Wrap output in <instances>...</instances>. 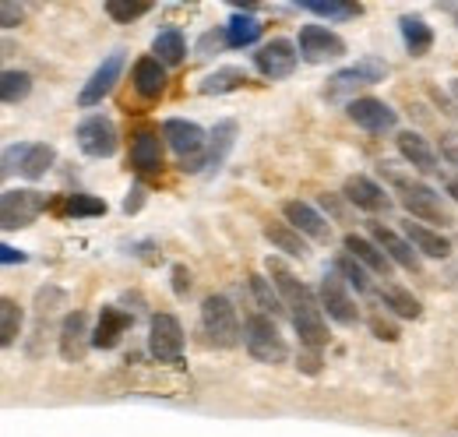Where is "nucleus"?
I'll return each mask as SVG.
<instances>
[{
  "label": "nucleus",
  "mask_w": 458,
  "mask_h": 437,
  "mask_svg": "<svg viewBox=\"0 0 458 437\" xmlns=\"http://www.w3.org/2000/svg\"><path fill=\"white\" fill-rule=\"evenodd\" d=\"M345 109H349V120H352L356 127L370 131V134H385V131H395V127H399V113L388 107V103L374 99V96L349 99Z\"/></svg>",
  "instance_id": "obj_11"
},
{
  "label": "nucleus",
  "mask_w": 458,
  "mask_h": 437,
  "mask_svg": "<svg viewBox=\"0 0 458 437\" xmlns=\"http://www.w3.org/2000/svg\"><path fill=\"white\" fill-rule=\"evenodd\" d=\"M141 194H145L141 187H131V194H127V201H123V212H127V216L141 209Z\"/></svg>",
  "instance_id": "obj_43"
},
{
  "label": "nucleus",
  "mask_w": 458,
  "mask_h": 437,
  "mask_svg": "<svg viewBox=\"0 0 458 437\" xmlns=\"http://www.w3.org/2000/svg\"><path fill=\"white\" fill-rule=\"evenodd\" d=\"M233 141H236V124H233V120H219V124H216V131H212V141H208L205 163L219 169L223 159H226V152L233 149Z\"/></svg>",
  "instance_id": "obj_31"
},
{
  "label": "nucleus",
  "mask_w": 458,
  "mask_h": 437,
  "mask_svg": "<svg viewBox=\"0 0 458 437\" xmlns=\"http://www.w3.org/2000/svg\"><path fill=\"white\" fill-rule=\"evenodd\" d=\"M134 92L145 99H159L166 92V64H159L156 56H141L134 64Z\"/></svg>",
  "instance_id": "obj_21"
},
{
  "label": "nucleus",
  "mask_w": 458,
  "mask_h": 437,
  "mask_svg": "<svg viewBox=\"0 0 458 437\" xmlns=\"http://www.w3.org/2000/svg\"><path fill=\"white\" fill-rule=\"evenodd\" d=\"M92 346V331H89V314L85 311H71L60 325V356L67 364H81L85 353Z\"/></svg>",
  "instance_id": "obj_16"
},
{
  "label": "nucleus",
  "mask_w": 458,
  "mask_h": 437,
  "mask_svg": "<svg viewBox=\"0 0 458 437\" xmlns=\"http://www.w3.org/2000/svg\"><path fill=\"white\" fill-rule=\"evenodd\" d=\"M64 212L71 218H92V216H106V201L103 198H92V194H71Z\"/></svg>",
  "instance_id": "obj_38"
},
{
  "label": "nucleus",
  "mask_w": 458,
  "mask_h": 437,
  "mask_svg": "<svg viewBox=\"0 0 458 437\" xmlns=\"http://www.w3.org/2000/svg\"><path fill=\"white\" fill-rule=\"evenodd\" d=\"M399 152H402V159H405L409 166H416L420 173H434V169H437V156H434V149H430V145H427V138H423V134H416V131H402Z\"/></svg>",
  "instance_id": "obj_24"
},
{
  "label": "nucleus",
  "mask_w": 458,
  "mask_h": 437,
  "mask_svg": "<svg viewBox=\"0 0 458 437\" xmlns=\"http://www.w3.org/2000/svg\"><path fill=\"white\" fill-rule=\"evenodd\" d=\"M345 54V43L325 25H303L300 29V56L307 64H325Z\"/></svg>",
  "instance_id": "obj_14"
},
{
  "label": "nucleus",
  "mask_w": 458,
  "mask_h": 437,
  "mask_svg": "<svg viewBox=\"0 0 458 437\" xmlns=\"http://www.w3.org/2000/svg\"><path fill=\"white\" fill-rule=\"evenodd\" d=\"M283 216H286V222L300 236H310V240H321V244L332 236V226L325 222V216L318 209H310L307 201H286L283 205Z\"/></svg>",
  "instance_id": "obj_19"
},
{
  "label": "nucleus",
  "mask_w": 458,
  "mask_h": 437,
  "mask_svg": "<svg viewBox=\"0 0 458 437\" xmlns=\"http://www.w3.org/2000/svg\"><path fill=\"white\" fill-rule=\"evenodd\" d=\"M385 74H388V64H385V60L363 56V60H356L352 67H343V71H335V74L328 78L325 96H328V99H345L349 92H356V89H363V85L385 81Z\"/></svg>",
  "instance_id": "obj_6"
},
{
  "label": "nucleus",
  "mask_w": 458,
  "mask_h": 437,
  "mask_svg": "<svg viewBox=\"0 0 458 437\" xmlns=\"http://www.w3.org/2000/svg\"><path fill=\"white\" fill-rule=\"evenodd\" d=\"M120 71H123V54H110L96 71H92V78L85 81V89L78 92V107L81 109L99 107V103L114 92L116 81H120Z\"/></svg>",
  "instance_id": "obj_13"
},
{
  "label": "nucleus",
  "mask_w": 458,
  "mask_h": 437,
  "mask_svg": "<svg viewBox=\"0 0 458 437\" xmlns=\"http://www.w3.org/2000/svg\"><path fill=\"white\" fill-rule=\"evenodd\" d=\"M163 138H166V145H170L173 152L180 156V169L183 173H201L205 169V152H208V138H205V131L194 124V120H180V116H173L163 124Z\"/></svg>",
  "instance_id": "obj_2"
},
{
  "label": "nucleus",
  "mask_w": 458,
  "mask_h": 437,
  "mask_svg": "<svg viewBox=\"0 0 458 437\" xmlns=\"http://www.w3.org/2000/svg\"><path fill=\"white\" fill-rule=\"evenodd\" d=\"M258 36H261V21H258L254 14L236 11V14L226 21V43L229 47H236V50H243V47L258 43Z\"/></svg>",
  "instance_id": "obj_27"
},
{
  "label": "nucleus",
  "mask_w": 458,
  "mask_h": 437,
  "mask_svg": "<svg viewBox=\"0 0 458 437\" xmlns=\"http://www.w3.org/2000/svg\"><path fill=\"white\" fill-rule=\"evenodd\" d=\"M47 209V194L39 191H4L0 194V226L11 233V229H21V226H32L39 212Z\"/></svg>",
  "instance_id": "obj_8"
},
{
  "label": "nucleus",
  "mask_w": 458,
  "mask_h": 437,
  "mask_svg": "<svg viewBox=\"0 0 458 437\" xmlns=\"http://www.w3.org/2000/svg\"><path fill=\"white\" fill-rule=\"evenodd\" d=\"M54 159H57V152H54V145H47V141L11 145V149L4 152V173H14V169H18L25 180H39V176L50 173Z\"/></svg>",
  "instance_id": "obj_7"
},
{
  "label": "nucleus",
  "mask_w": 458,
  "mask_h": 437,
  "mask_svg": "<svg viewBox=\"0 0 458 437\" xmlns=\"http://www.w3.org/2000/svg\"><path fill=\"white\" fill-rule=\"evenodd\" d=\"M370 236H374V244L392 258V265H399V269H405V272H412V275L423 272L416 247H412L409 240H402L399 233H392V229H388V226H381V222H374V226H370Z\"/></svg>",
  "instance_id": "obj_18"
},
{
  "label": "nucleus",
  "mask_w": 458,
  "mask_h": 437,
  "mask_svg": "<svg viewBox=\"0 0 458 437\" xmlns=\"http://www.w3.org/2000/svg\"><path fill=\"white\" fill-rule=\"evenodd\" d=\"M399 29H402V43H405V50H409L412 56H423L430 47H434V32H430V25H427L423 18L402 14Z\"/></svg>",
  "instance_id": "obj_26"
},
{
  "label": "nucleus",
  "mask_w": 458,
  "mask_h": 437,
  "mask_svg": "<svg viewBox=\"0 0 458 437\" xmlns=\"http://www.w3.org/2000/svg\"><path fill=\"white\" fill-rule=\"evenodd\" d=\"M370 331H374L377 338H385V342H395V338H399V328L388 325V321H381V318H374V321H370Z\"/></svg>",
  "instance_id": "obj_42"
},
{
  "label": "nucleus",
  "mask_w": 458,
  "mask_h": 437,
  "mask_svg": "<svg viewBox=\"0 0 458 437\" xmlns=\"http://www.w3.org/2000/svg\"><path fill=\"white\" fill-rule=\"evenodd\" d=\"M296 47L289 43V39H272V43H265L258 54H254V67L265 74V78H272V81H283L289 78L293 71H296Z\"/></svg>",
  "instance_id": "obj_15"
},
{
  "label": "nucleus",
  "mask_w": 458,
  "mask_h": 437,
  "mask_svg": "<svg viewBox=\"0 0 458 437\" xmlns=\"http://www.w3.org/2000/svg\"><path fill=\"white\" fill-rule=\"evenodd\" d=\"M131 166L138 173H156L163 166V138L156 131H138L131 141Z\"/></svg>",
  "instance_id": "obj_22"
},
{
  "label": "nucleus",
  "mask_w": 458,
  "mask_h": 437,
  "mask_svg": "<svg viewBox=\"0 0 458 437\" xmlns=\"http://www.w3.org/2000/svg\"><path fill=\"white\" fill-rule=\"evenodd\" d=\"M173 293L176 296H187L191 293V272L183 265H173Z\"/></svg>",
  "instance_id": "obj_41"
},
{
  "label": "nucleus",
  "mask_w": 458,
  "mask_h": 437,
  "mask_svg": "<svg viewBox=\"0 0 458 437\" xmlns=\"http://www.w3.org/2000/svg\"><path fill=\"white\" fill-rule=\"evenodd\" d=\"M448 194H452V198L458 201V176H455V180H448Z\"/></svg>",
  "instance_id": "obj_45"
},
{
  "label": "nucleus",
  "mask_w": 458,
  "mask_h": 437,
  "mask_svg": "<svg viewBox=\"0 0 458 437\" xmlns=\"http://www.w3.org/2000/svg\"><path fill=\"white\" fill-rule=\"evenodd\" d=\"M29 92H32V74H29V71H4V74H0V99H4L7 107L21 103Z\"/></svg>",
  "instance_id": "obj_34"
},
{
  "label": "nucleus",
  "mask_w": 458,
  "mask_h": 437,
  "mask_svg": "<svg viewBox=\"0 0 458 437\" xmlns=\"http://www.w3.org/2000/svg\"><path fill=\"white\" fill-rule=\"evenodd\" d=\"M343 194L356 205V209H363V212H370V216H381V212L392 209L388 191H385L377 180H370V176H349L343 187Z\"/></svg>",
  "instance_id": "obj_17"
},
{
  "label": "nucleus",
  "mask_w": 458,
  "mask_h": 437,
  "mask_svg": "<svg viewBox=\"0 0 458 437\" xmlns=\"http://www.w3.org/2000/svg\"><path fill=\"white\" fill-rule=\"evenodd\" d=\"M127 325H131V318H127L120 307H103L99 325L92 331V346H96V349H114L116 342H120V335L127 331Z\"/></svg>",
  "instance_id": "obj_25"
},
{
  "label": "nucleus",
  "mask_w": 458,
  "mask_h": 437,
  "mask_svg": "<svg viewBox=\"0 0 458 437\" xmlns=\"http://www.w3.org/2000/svg\"><path fill=\"white\" fill-rule=\"evenodd\" d=\"M381 304H385L392 314H399V318H420V314H423L420 300H416L412 293L399 289V286H381Z\"/></svg>",
  "instance_id": "obj_33"
},
{
  "label": "nucleus",
  "mask_w": 458,
  "mask_h": 437,
  "mask_svg": "<svg viewBox=\"0 0 458 437\" xmlns=\"http://www.w3.org/2000/svg\"><path fill=\"white\" fill-rule=\"evenodd\" d=\"M405 240L420 251V254H427V258H448L452 254V244L437 233V229H427L423 222H405Z\"/></svg>",
  "instance_id": "obj_23"
},
{
  "label": "nucleus",
  "mask_w": 458,
  "mask_h": 437,
  "mask_svg": "<svg viewBox=\"0 0 458 437\" xmlns=\"http://www.w3.org/2000/svg\"><path fill=\"white\" fill-rule=\"evenodd\" d=\"M116 127L106 116H89L78 124V149L92 159H110L116 152Z\"/></svg>",
  "instance_id": "obj_12"
},
{
  "label": "nucleus",
  "mask_w": 458,
  "mask_h": 437,
  "mask_svg": "<svg viewBox=\"0 0 458 437\" xmlns=\"http://www.w3.org/2000/svg\"><path fill=\"white\" fill-rule=\"evenodd\" d=\"M399 198H402V209L412 218H423V222H434V226H452V222H455L452 209L441 201V194H437L430 184L399 180Z\"/></svg>",
  "instance_id": "obj_5"
},
{
  "label": "nucleus",
  "mask_w": 458,
  "mask_h": 437,
  "mask_svg": "<svg viewBox=\"0 0 458 437\" xmlns=\"http://www.w3.org/2000/svg\"><path fill=\"white\" fill-rule=\"evenodd\" d=\"M268 275L283 296V307H286L289 321L300 335V346H307L310 353H318L325 342H328V325H325V311H321V300H314V293L289 272L283 261H268Z\"/></svg>",
  "instance_id": "obj_1"
},
{
  "label": "nucleus",
  "mask_w": 458,
  "mask_h": 437,
  "mask_svg": "<svg viewBox=\"0 0 458 437\" xmlns=\"http://www.w3.org/2000/svg\"><path fill=\"white\" fill-rule=\"evenodd\" d=\"M18 335H21V307H18L11 296H4V300H0V346H4V349L14 346Z\"/></svg>",
  "instance_id": "obj_35"
},
{
  "label": "nucleus",
  "mask_w": 458,
  "mask_h": 437,
  "mask_svg": "<svg viewBox=\"0 0 458 437\" xmlns=\"http://www.w3.org/2000/svg\"><path fill=\"white\" fill-rule=\"evenodd\" d=\"M201 331L219 349H233L240 342V318H236V307H233L229 296H223V293L205 296V304H201Z\"/></svg>",
  "instance_id": "obj_4"
},
{
  "label": "nucleus",
  "mask_w": 458,
  "mask_h": 437,
  "mask_svg": "<svg viewBox=\"0 0 458 437\" xmlns=\"http://www.w3.org/2000/svg\"><path fill=\"white\" fill-rule=\"evenodd\" d=\"M265 236L279 247V251H286V254H293V258H303L307 254V244H303V236L289 226V222H268L265 226Z\"/></svg>",
  "instance_id": "obj_30"
},
{
  "label": "nucleus",
  "mask_w": 458,
  "mask_h": 437,
  "mask_svg": "<svg viewBox=\"0 0 458 437\" xmlns=\"http://www.w3.org/2000/svg\"><path fill=\"white\" fill-rule=\"evenodd\" d=\"M148 353L159 364H180L183 356V328L173 314H156L148 325Z\"/></svg>",
  "instance_id": "obj_10"
},
{
  "label": "nucleus",
  "mask_w": 458,
  "mask_h": 437,
  "mask_svg": "<svg viewBox=\"0 0 458 437\" xmlns=\"http://www.w3.org/2000/svg\"><path fill=\"white\" fill-rule=\"evenodd\" d=\"M335 272L343 275L349 286H356V293H370L374 289V282H370V272L352 258V254H343V258H335Z\"/></svg>",
  "instance_id": "obj_36"
},
{
  "label": "nucleus",
  "mask_w": 458,
  "mask_h": 437,
  "mask_svg": "<svg viewBox=\"0 0 458 437\" xmlns=\"http://www.w3.org/2000/svg\"><path fill=\"white\" fill-rule=\"evenodd\" d=\"M247 85V71L243 67H219L216 74L201 78V96H223V92H236Z\"/></svg>",
  "instance_id": "obj_28"
},
{
  "label": "nucleus",
  "mask_w": 458,
  "mask_h": 437,
  "mask_svg": "<svg viewBox=\"0 0 458 437\" xmlns=\"http://www.w3.org/2000/svg\"><path fill=\"white\" fill-rule=\"evenodd\" d=\"M21 14H25L21 4H11V0L0 4V25H4V29H14V25L21 21Z\"/></svg>",
  "instance_id": "obj_40"
},
{
  "label": "nucleus",
  "mask_w": 458,
  "mask_h": 437,
  "mask_svg": "<svg viewBox=\"0 0 458 437\" xmlns=\"http://www.w3.org/2000/svg\"><path fill=\"white\" fill-rule=\"evenodd\" d=\"M152 50H156V60L159 64H180L183 54H187V39H183V32L180 29H163L159 36H156V43H152Z\"/></svg>",
  "instance_id": "obj_29"
},
{
  "label": "nucleus",
  "mask_w": 458,
  "mask_h": 437,
  "mask_svg": "<svg viewBox=\"0 0 458 437\" xmlns=\"http://www.w3.org/2000/svg\"><path fill=\"white\" fill-rule=\"evenodd\" d=\"M300 7L318 14V18H328V21H349V18H356L363 11L360 4H345V0H303Z\"/></svg>",
  "instance_id": "obj_32"
},
{
  "label": "nucleus",
  "mask_w": 458,
  "mask_h": 437,
  "mask_svg": "<svg viewBox=\"0 0 458 437\" xmlns=\"http://www.w3.org/2000/svg\"><path fill=\"white\" fill-rule=\"evenodd\" d=\"M343 244H345V254H352V258H356V261H360L370 275H385V278L392 275V258H388L374 240L356 236V233H345Z\"/></svg>",
  "instance_id": "obj_20"
},
{
  "label": "nucleus",
  "mask_w": 458,
  "mask_h": 437,
  "mask_svg": "<svg viewBox=\"0 0 458 437\" xmlns=\"http://www.w3.org/2000/svg\"><path fill=\"white\" fill-rule=\"evenodd\" d=\"M0 261H4V265H14V261H18V265H21V261H25V254H21V251H14V247H7V244H4V247H0Z\"/></svg>",
  "instance_id": "obj_44"
},
{
  "label": "nucleus",
  "mask_w": 458,
  "mask_h": 437,
  "mask_svg": "<svg viewBox=\"0 0 458 437\" xmlns=\"http://www.w3.org/2000/svg\"><path fill=\"white\" fill-rule=\"evenodd\" d=\"M243 346L247 353L258 360V364H286L289 360V346L283 338V331L276 328V321L268 314H250L247 325H243Z\"/></svg>",
  "instance_id": "obj_3"
},
{
  "label": "nucleus",
  "mask_w": 458,
  "mask_h": 437,
  "mask_svg": "<svg viewBox=\"0 0 458 437\" xmlns=\"http://www.w3.org/2000/svg\"><path fill=\"white\" fill-rule=\"evenodd\" d=\"M318 296H321V311H325L332 321H339V325H356V321H360V307H356L352 293L345 289V278L335 272V269L321 275Z\"/></svg>",
  "instance_id": "obj_9"
},
{
  "label": "nucleus",
  "mask_w": 458,
  "mask_h": 437,
  "mask_svg": "<svg viewBox=\"0 0 458 437\" xmlns=\"http://www.w3.org/2000/svg\"><path fill=\"white\" fill-rule=\"evenodd\" d=\"M250 289H254V296H258V307H261V314H279V311H286V307H283V296H279V289H272V278L250 275Z\"/></svg>",
  "instance_id": "obj_37"
},
{
  "label": "nucleus",
  "mask_w": 458,
  "mask_h": 437,
  "mask_svg": "<svg viewBox=\"0 0 458 437\" xmlns=\"http://www.w3.org/2000/svg\"><path fill=\"white\" fill-rule=\"evenodd\" d=\"M106 14L120 21V25H131L134 18H141V14H148V4H131V0H106Z\"/></svg>",
  "instance_id": "obj_39"
}]
</instances>
